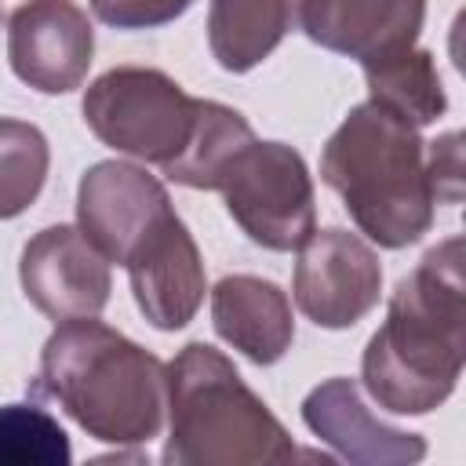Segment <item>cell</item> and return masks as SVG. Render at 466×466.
<instances>
[{"mask_svg":"<svg viewBox=\"0 0 466 466\" xmlns=\"http://www.w3.org/2000/svg\"><path fill=\"white\" fill-rule=\"evenodd\" d=\"M426 0H299L302 33L360 66L415 47Z\"/></svg>","mask_w":466,"mask_h":466,"instance_id":"obj_12","label":"cell"},{"mask_svg":"<svg viewBox=\"0 0 466 466\" xmlns=\"http://www.w3.org/2000/svg\"><path fill=\"white\" fill-rule=\"evenodd\" d=\"M364 80H368V98L371 102L393 109L397 116L411 120L415 127L433 124L448 109L444 84H441V73L433 66V55L422 51V47H408V51H397L390 58L368 62Z\"/></svg>","mask_w":466,"mask_h":466,"instance_id":"obj_17","label":"cell"},{"mask_svg":"<svg viewBox=\"0 0 466 466\" xmlns=\"http://www.w3.org/2000/svg\"><path fill=\"white\" fill-rule=\"evenodd\" d=\"M193 4L197 0H91V11L113 29H157L186 15Z\"/></svg>","mask_w":466,"mask_h":466,"instance_id":"obj_20","label":"cell"},{"mask_svg":"<svg viewBox=\"0 0 466 466\" xmlns=\"http://www.w3.org/2000/svg\"><path fill=\"white\" fill-rule=\"evenodd\" d=\"M251 138H255V131L237 109L211 102V98H197L193 135H189L186 149L164 167V175L189 189H218L222 171Z\"/></svg>","mask_w":466,"mask_h":466,"instance_id":"obj_16","label":"cell"},{"mask_svg":"<svg viewBox=\"0 0 466 466\" xmlns=\"http://www.w3.org/2000/svg\"><path fill=\"white\" fill-rule=\"evenodd\" d=\"M73 448L58 419L40 404L0 408V466H69Z\"/></svg>","mask_w":466,"mask_h":466,"instance_id":"obj_19","label":"cell"},{"mask_svg":"<svg viewBox=\"0 0 466 466\" xmlns=\"http://www.w3.org/2000/svg\"><path fill=\"white\" fill-rule=\"evenodd\" d=\"M211 324L222 342L251 364H277L295 342V317L288 295L262 277L233 273L211 288Z\"/></svg>","mask_w":466,"mask_h":466,"instance_id":"obj_14","label":"cell"},{"mask_svg":"<svg viewBox=\"0 0 466 466\" xmlns=\"http://www.w3.org/2000/svg\"><path fill=\"white\" fill-rule=\"evenodd\" d=\"M299 455L291 433L208 342L167 364V466H277Z\"/></svg>","mask_w":466,"mask_h":466,"instance_id":"obj_4","label":"cell"},{"mask_svg":"<svg viewBox=\"0 0 466 466\" xmlns=\"http://www.w3.org/2000/svg\"><path fill=\"white\" fill-rule=\"evenodd\" d=\"M25 4H29V0H0V22H7V18H11L18 7H25Z\"/></svg>","mask_w":466,"mask_h":466,"instance_id":"obj_22","label":"cell"},{"mask_svg":"<svg viewBox=\"0 0 466 466\" xmlns=\"http://www.w3.org/2000/svg\"><path fill=\"white\" fill-rule=\"evenodd\" d=\"M426 160H430V175L437 186V200L459 204V197H462V138H459V131H448V135L426 142Z\"/></svg>","mask_w":466,"mask_h":466,"instance_id":"obj_21","label":"cell"},{"mask_svg":"<svg viewBox=\"0 0 466 466\" xmlns=\"http://www.w3.org/2000/svg\"><path fill=\"white\" fill-rule=\"evenodd\" d=\"M299 18V0H211L208 47L226 73H248L277 51Z\"/></svg>","mask_w":466,"mask_h":466,"instance_id":"obj_15","label":"cell"},{"mask_svg":"<svg viewBox=\"0 0 466 466\" xmlns=\"http://www.w3.org/2000/svg\"><path fill=\"white\" fill-rule=\"evenodd\" d=\"M462 251V237L430 248L397 284L386 320L364 346V390L393 415H426L455 393L466 360Z\"/></svg>","mask_w":466,"mask_h":466,"instance_id":"obj_1","label":"cell"},{"mask_svg":"<svg viewBox=\"0 0 466 466\" xmlns=\"http://www.w3.org/2000/svg\"><path fill=\"white\" fill-rule=\"evenodd\" d=\"M95 55V29L73 0H29L7 18L11 73L40 95H66L84 84Z\"/></svg>","mask_w":466,"mask_h":466,"instance_id":"obj_10","label":"cell"},{"mask_svg":"<svg viewBox=\"0 0 466 466\" xmlns=\"http://www.w3.org/2000/svg\"><path fill=\"white\" fill-rule=\"evenodd\" d=\"M382 291V266L368 240L350 229H313L299 248L291 295L317 328H353Z\"/></svg>","mask_w":466,"mask_h":466,"instance_id":"obj_7","label":"cell"},{"mask_svg":"<svg viewBox=\"0 0 466 466\" xmlns=\"http://www.w3.org/2000/svg\"><path fill=\"white\" fill-rule=\"evenodd\" d=\"M302 422L331 444L346 462L360 466H411L426 455V441L419 433L397 430L371 415L353 379H324L302 400Z\"/></svg>","mask_w":466,"mask_h":466,"instance_id":"obj_13","label":"cell"},{"mask_svg":"<svg viewBox=\"0 0 466 466\" xmlns=\"http://www.w3.org/2000/svg\"><path fill=\"white\" fill-rule=\"evenodd\" d=\"M36 390L102 444H149L164 430L167 364L95 317L51 331Z\"/></svg>","mask_w":466,"mask_h":466,"instance_id":"obj_2","label":"cell"},{"mask_svg":"<svg viewBox=\"0 0 466 466\" xmlns=\"http://www.w3.org/2000/svg\"><path fill=\"white\" fill-rule=\"evenodd\" d=\"M51 167L47 138L36 124L0 116V218L22 215L36 204Z\"/></svg>","mask_w":466,"mask_h":466,"instance_id":"obj_18","label":"cell"},{"mask_svg":"<svg viewBox=\"0 0 466 466\" xmlns=\"http://www.w3.org/2000/svg\"><path fill=\"white\" fill-rule=\"evenodd\" d=\"M218 193L233 222L269 251H299L317 229L309 167L284 142L251 138L222 171Z\"/></svg>","mask_w":466,"mask_h":466,"instance_id":"obj_6","label":"cell"},{"mask_svg":"<svg viewBox=\"0 0 466 466\" xmlns=\"http://www.w3.org/2000/svg\"><path fill=\"white\" fill-rule=\"evenodd\" d=\"M320 178L379 248H408L433 226L437 186L419 127L379 102L346 113L320 153Z\"/></svg>","mask_w":466,"mask_h":466,"instance_id":"obj_3","label":"cell"},{"mask_svg":"<svg viewBox=\"0 0 466 466\" xmlns=\"http://www.w3.org/2000/svg\"><path fill=\"white\" fill-rule=\"evenodd\" d=\"M84 120L116 153L167 167L193 135L197 98L160 69L116 66L84 91Z\"/></svg>","mask_w":466,"mask_h":466,"instance_id":"obj_5","label":"cell"},{"mask_svg":"<svg viewBox=\"0 0 466 466\" xmlns=\"http://www.w3.org/2000/svg\"><path fill=\"white\" fill-rule=\"evenodd\" d=\"M124 269L131 277L142 317L157 331H178L197 317L208 291L204 258L193 233L175 211L131 251Z\"/></svg>","mask_w":466,"mask_h":466,"instance_id":"obj_11","label":"cell"},{"mask_svg":"<svg viewBox=\"0 0 466 466\" xmlns=\"http://www.w3.org/2000/svg\"><path fill=\"white\" fill-rule=\"evenodd\" d=\"M25 299L55 324L98 317L109 302V262L76 226H47L25 248L18 262Z\"/></svg>","mask_w":466,"mask_h":466,"instance_id":"obj_9","label":"cell"},{"mask_svg":"<svg viewBox=\"0 0 466 466\" xmlns=\"http://www.w3.org/2000/svg\"><path fill=\"white\" fill-rule=\"evenodd\" d=\"M160 178L127 160H98L76 186V229L106 262L124 266L131 251L171 215Z\"/></svg>","mask_w":466,"mask_h":466,"instance_id":"obj_8","label":"cell"}]
</instances>
